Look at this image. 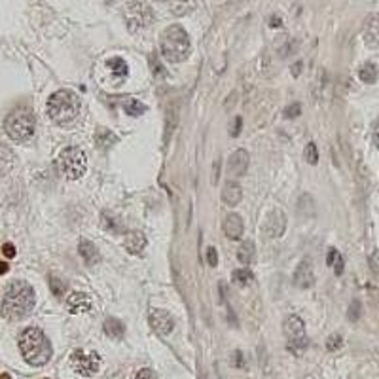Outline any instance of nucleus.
Instances as JSON below:
<instances>
[{"label": "nucleus", "instance_id": "1", "mask_svg": "<svg viewBox=\"0 0 379 379\" xmlns=\"http://www.w3.org/2000/svg\"><path fill=\"white\" fill-rule=\"evenodd\" d=\"M34 290L29 282L13 281L2 300V315L8 320H21L34 309Z\"/></svg>", "mask_w": 379, "mask_h": 379}, {"label": "nucleus", "instance_id": "2", "mask_svg": "<svg viewBox=\"0 0 379 379\" xmlns=\"http://www.w3.org/2000/svg\"><path fill=\"white\" fill-rule=\"evenodd\" d=\"M19 349H21L23 358L31 366H44V364H48L53 355L51 343L46 338V334L34 326L23 330V334L19 336Z\"/></svg>", "mask_w": 379, "mask_h": 379}, {"label": "nucleus", "instance_id": "3", "mask_svg": "<svg viewBox=\"0 0 379 379\" xmlns=\"http://www.w3.org/2000/svg\"><path fill=\"white\" fill-rule=\"evenodd\" d=\"M159 48L163 59L169 63H182L190 55V36L180 25H171L167 27L161 36H159Z\"/></svg>", "mask_w": 379, "mask_h": 379}, {"label": "nucleus", "instance_id": "4", "mask_svg": "<svg viewBox=\"0 0 379 379\" xmlns=\"http://www.w3.org/2000/svg\"><path fill=\"white\" fill-rule=\"evenodd\" d=\"M80 114V97L70 89H59L48 99V116L57 125L72 123Z\"/></svg>", "mask_w": 379, "mask_h": 379}, {"label": "nucleus", "instance_id": "5", "mask_svg": "<svg viewBox=\"0 0 379 379\" xmlns=\"http://www.w3.org/2000/svg\"><path fill=\"white\" fill-rule=\"evenodd\" d=\"M34 129H36V120L33 110L29 108H15L8 114L4 122V131L15 142H27L29 138H33Z\"/></svg>", "mask_w": 379, "mask_h": 379}, {"label": "nucleus", "instance_id": "6", "mask_svg": "<svg viewBox=\"0 0 379 379\" xmlns=\"http://www.w3.org/2000/svg\"><path fill=\"white\" fill-rule=\"evenodd\" d=\"M57 165L63 176H67L69 180H78L82 178L87 171V158L86 152L78 146H69L61 150L59 158H57Z\"/></svg>", "mask_w": 379, "mask_h": 379}, {"label": "nucleus", "instance_id": "7", "mask_svg": "<svg viewBox=\"0 0 379 379\" xmlns=\"http://www.w3.org/2000/svg\"><path fill=\"white\" fill-rule=\"evenodd\" d=\"M152 21H154V12L148 4L140 2V0H131L125 6V23H127L131 33L144 31L152 25Z\"/></svg>", "mask_w": 379, "mask_h": 379}, {"label": "nucleus", "instance_id": "8", "mask_svg": "<svg viewBox=\"0 0 379 379\" xmlns=\"http://www.w3.org/2000/svg\"><path fill=\"white\" fill-rule=\"evenodd\" d=\"M282 330L286 340L290 342V347L296 351H302L307 347V338H306V324L304 320L298 315H288L282 322Z\"/></svg>", "mask_w": 379, "mask_h": 379}, {"label": "nucleus", "instance_id": "9", "mask_svg": "<svg viewBox=\"0 0 379 379\" xmlns=\"http://www.w3.org/2000/svg\"><path fill=\"white\" fill-rule=\"evenodd\" d=\"M70 364L74 372H78L80 376H95L101 370V356L97 353H87V351H74L70 356Z\"/></svg>", "mask_w": 379, "mask_h": 379}, {"label": "nucleus", "instance_id": "10", "mask_svg": "<svg viewBox=\"0 0 379 379\" xmlns=\"http://www.w3.org/2000/svg\"><path fill=\"white\" fill-rule=\"evenodd\" d=\"M148 320H150V326L154 328V332L159 336H169L174 330V320L165 309H150Z\"/></svg>", "mask_w": 379, "mask_h": 379}, {"label": "nucleus", "instance_id": "11", "mask_svg": "<svg viewBox=\"0 0 379 379\" xmlns=\"http://www.w3.org/2000/svg\"><path fill=\"white\" fill-rule=\"evenodd\" d=\"M284 230H286V216H284V212H282L281 208H273L268 214V218H266V224H264L266 237L277 239V237H281L282 233H284Z\"/></svg>", "mask_w": 379, "mask_h": 379}, {"label": "nucleus", "instance_id": "12", "mask_svg": "<svg viewBox=\"0 0 379 379\" xmlns=\"http://www.w3.org/2000/svg\"><path fill=\"white\" fill-rule=\"evenodd\" d=\"M362 38L368 48L379 49V13L368 15L362 27Z\"/></svg>", "mask_w": 379, "mask_h": 379}, {"label": "nucleus", "instance_id": "13", "mask_svg": "<svg viewBox=\"0 0 379 379\" xmlns=\"http://www.w3.org/2000/svg\"><path fill=\"white\" fill-rule=\"evenodd\" d=\"M315 282V273H313V266L309 260H304L300 262V266L296 268V273H294V284L298 288H311Z\"/></svg>", "mask_w": 379, "mask_h": 379}, {"label": "nucleus", "instance_id": "14", "mask_svg": "<svg viewBox=\"0 0 379 379\" xmlns=\"http://www.w3.org/2000/svg\"><path fill=\"white\" fill-rule=\"evenodd\" d=\"M222 230L226 233V237H230L232 241H237L243 237V232H245V224H243V218L239 214H228L224 218V224H222Z\"/></svg>", "mask_w": 379, "mask_h": 379}, {"label": "nucleus", "instance_id": "15", "mask_svg": "<svg viewBox=\"0 0 379 379\" xmlns=\"http://www.w3.org/2000/svg\"><path fill=\"white\" fill-rule=\"evenodd\" d=\"M248 163H250L248 152L246 150H235L230 156L228 167H230V172L235 174V176H245L246 171H248Z\"/></svg>", "mask_w": 379, "mask_h": 379}, {"label": "nucleus", "instance_id": "16", "mask_svg": "<svg viewBox=\"0 0 379 379\" xmlns=\"http://www.w3.org/2000/svg\"><path fill=\"white\" fill-rule=\"evenodd\" d=\"M123 245H125V250H127L129 254L138 256V254H142V252H144L148 241H146V237H144V233L133 230V232H129L127 235H125Z\"/></svg>", "mask_w": 379, "mask_h": 379}, {"label": "nucleus", "instance_id": "17", "mask_svg": "<svg viewBox=\"0 0 379 379\" xmlns=\"http://www.w3.org/2000/svg\"><path fill=\"white\" fill-rule=\"evenodd\" d=\"M67 306H69V311L70 313H86L91 309V298L84 292H74L69 296L67 300Z\"/></svg>", "mask_w": 379, "mask_h": 379}, {"label": "nucleus", "instance_id": "18", "mask_svg": "<svg viewBox=\"0 0 379 379\" xmlns=\"http://www.w3.org/2000/svg\"><path fill=\"white\" fill-rule=\"evenodd\" d=\"M78 250H80V256H82V260L86 262V266H95V264L101 262V254H99L97 246L93 245L91 241L82 239V241H80V245H78Z\"/></svg>", "mask_w": 379, "mask_h": 379}, {"label": "nucleus", "instance_id": "19", "mask_svg": "<svg viewBox=\"0 0 379 379\" xmlns=\"http://www.w3.org/2000/svg\"><path fill=\"white\" fill-rule=\"evenodd\" d=\"M241 199H243V190H241L239 184L228 182L226 186H224V190H222V201H224L226 205L235 207V205L241 203Z\"/></svg>", "mask_w": 379, "mask_h": 379}, {"label": "nucleus", "instance_id": "20", "mask_svg": "<svg viewBox=\"0 0 379 379\" xmlns=\"http://www.w3.org/2000/svg\"><path fill=\"white\" fill-rule=\"evenodd\" d=\"M13 165H15V156H13V152L6 146V144L0 142V176L8 174V172L13 169Z\"/></svg>", "mask_w": 379, "mask_h": 379}, {"label": "nucleus", "instance_id": "21", "mask_svg": "<svg viewBox=\"0 0 379 379\" xmlns=\"http://www.w3.org/2000/svg\"><path fill=\"white\" fill-rule=\"evenodd\" d=\"M256 258V246L252 241H243L239 250H237V260L243 264V266H250Z\"/></svg>", "mask_w": 379, "mask_h": 379}, {"label": "nucleus", "instance_id": "22", "mask_svg": "<svg viewBox=\"0 0 379 379\" xmlns=\"http://www.w3.org/2000/svg\"><path fill=\"white\" fill-rule=\"evenodd\" d=\"M104 332H106V336H110L112 340H122L123 334H125V326H123L122 320L110 317L104 320Z\"/></svg>", "mask_w": 379, "mask_h": 379}, {"label": "nucleus", "instance_id": "23", "mask_svg": "<svg viewBox=\"0 0 379 379\" xmlns=\"http://www.w3.org/2000/svg\"><path fill=\"white\" fill-rule=\"evenodd\" d=\"M106 67H108V70H110L118 80H123V78H127V74H129V67H127V63L123 61L122 57H112L106 61Z\"/></svg>", "mask_w": 379, "mask_h": 379}, {"label": "nucleus", "instance_id": "24", "mask_svg": "<svg viewBox=\"0 0 379 379\" xmlns=\"http://www.w3.org/2000/svg\"><path fill=\"white\" fill-rule=\"evenodd\" d=\"M122 106H123V110H125V114H129V116H133V118L142 116V114L146 112V104H142L140 101H137V99H133V97L125 99V101L122 103Z\"/></svg>", "mask_w": 379, "mask_h": 379}, {"label": "nucleus", "instance_id": "25", "mask_svg": "<svg viewBox=\"0 0 379 379\" xmlns=\"http://www.w3.org/2000/svg\"><path fill=\"white\" fill-rule=\"evenodd\" d=\"M358 78H360L364 84H374V82L378 80V69H376V65H372V63L362 65L360 70H358Z\"/></svg>", "mask_w": 379, "mask_h": 379}, {"label": "nucleus", "instance_id": "26", "mask_svg": "<svg viewBox=\"0 0 379 379\" xmlns=\"http://www.w3.org/2000/svg\"><path fill=\"white\" fill-rule=\"evenodd\" d=\"M95 140H97V144L101 148H108V146H112V142H116L118 138H116V135H112L108 129L101 127V129L97 131V137H95Z\"/></svg>", "mask_w": 379, "mask_h": 379}, {"label": "nucleus", "instance_id": "27", "mask_svg": "<svg viewBox=\"0 0 379 379\" xmlns=\"http://www.w3.org/2000/svg\"><path fill=\"white\" fill-rule=\"evenodd\" d=\"M232 281L237 284V286H246L248 282L252 281V273L248 271L246 268L243 269H235L232 273Z\"/></svg>", "mask_w": 379, "mask_h": 379}, {"label": "nucleus", "instance_id": "28", "mask_svg": "<svg viewBox=\"0 0 379 379\" xmlns=\"http://www.w3.org/2000/svg\"><path fill=\"white\" fill-rule=\"evenodd\" d=\"M172 2V13L174 15H182V13L190 12L194 6V0H171Z\"/></svg>", "mask_w": 379, "mask_h": 379}, {"label": "nucleus", "instance_id": "29", "mask_svg": "<svg viewBox=\"0 0 379 379\" xmlns=\"http://www.w3.org/2000/svg\"><path fill=\"white\" fill-rule=\"evenodd\" d=\"M49 288H51L53 296L61 298L63 294H65V290H67V284H65V281L57 279V277H49Z\"/></svg>", "mask_w": 379, "mask_h": 379}, {"label": "nucleus", "instance_id": "30", "mask_svg": "<svg viewBox=\"0 0 379 379\" xmlns=\"http://www.w3.org/2000/svg\"><path fill=\"white\" fill-rule=\"evenodd\" d=\"M304 156H306L307 163H311V165H315L318 161V150H317V144L315 142H309L304 150Z\"/></svg>", "mask_w": 379, "mask_h": 379}, {"label": "nucleus", "instance_id": "31", "mask_svg": "<svg viewBox=\"0 0 379 379\" xmlns=\"http://www.w3.org/2000/svg\"><path fill=\"white\" fill-rule=\"evenodd\" d=\"M300 114H302V106H300L298 103H294L292 106H288V108L284 110V118L290 120V118H298Z\"/></svg>", "mask_w": 379, "mask_h": 379}, {"label": "nucleus", "instance_id": "32", "mask_svg": "<svg viewBox=\"0 0 379 379\" xmlns=\"http://www.w3.org/2000/svg\"><path fill=\"white\" fill-rule=\"evenodd\" d=\"M207 262H208V266H212V268L218 266V252H216L214 246H208L207 248Z\"/></svg>", "mask_w": 379, "mask_h": 379}, {"label": "nucleus", "instance_id": "33", "mask_svg": "<svg viewBox=\"0 0 379 379\" xmlns=\"http://www.w3.org/2000/svg\"><path fill=\"white\" fill-rule=\"evenodd\" d=\"M135 379H158V378H156V374H154L150 368H142V370L137 372Z\"/></svg>", "mask_w": 379, "mask_h": 379}, {"label": "nucleus", "instance_id": "34", "mask_svg": "<svg viewBox=\"0 0 379 379\" xmlns=\"http://www.w3.org/2000/svg\"><path fill=\"white\" fill-rule=\"evenodd\" d=\"M326 347H328L330 351L340 349V347H342V338H340V336H330V338H328V342H326Z\"/></svg>", "mask_w": 379, "mask_h": 379}, {"label": "nucleus", "instance_id": "35", "mask_svg": "<svg viewBox=\"0 0 379 379\" xmlns=\"http://www.w3.org/2000/svg\"><path fill=\"white\" fill-rule=\"evenodd\" d=\"M358 317H360V304L355 300L349 307V320H356Z\"/></svg>", "mask_w": 379, "mask_h": 379}, {"label": "nucleus", "instance_id": "36", "mask_svg": "<svg viewBox=\"0 0 379 379\" xmlns=\"http://www.w3.org/2000/svg\"><path fill=\"white\" fill-rule=\"evenodd\" d=\"M372 138H374V144L379 148V118L372 125Z\"/></svg>", "mask_w": 379, "mask_h": 379}, {"label": "nucleus", "instance_id": "37", "mask_svg": "<svg viewBox=\"0 0 379 379\" xmlns=\"http://www.w3.org/2000/svg\"><path fill=\"white\" fill-rule=\"evenodd\" d=\"M2 252H4L6 258H13L15 256V246H13L12 243H6V245L2 246Z\"/></svg>", "mask_w": 379, "mask_h": 379}, {"label": "nucleus", "instance_id": "38", "mask_svg": "<svg viewBox=\"0 0 379 379\" xmlns=\"http://www.w3.org/2000/svg\"><path fill=\"white\" fill-rule=\"evenodd\" d=\"M338 258H340V252H338L336 248H330V252H328V256H326V264H328V266H334Z\"/></svg>", "mask_w": 379, "mask_h": 379}, {"label": "nucleus", "instance_id": "39", "mask_svg": "<svg viewBox=\"0 0 379 379\" xmlns=\"http://www.w3.org/2000/svg\"><path fill=\"white\" fill-rule=\"evenodd\" d=\"M334 271H336V275H342L343 273V258L340 254V258L336 260V264H334Z\"/></svg>", "mask_w": 379, "mask_h": 379}, {"label": "nucleus", "instance_id": "40", "mask_svg": "<svg viewBox=\"0 0 379 379\" xmlns=\"http://www.w3.org/2000/svg\"><path fill=\"white\" fill-rule=\"evenodd\" d=\"M239 133H241V118H237V120H235V129H233V137H237Z\"/></svg>", "mask_w": 379, "mask_h": 379}, {"label": "nucleus", "instance_id": "41", "mask_svg": "<svg viewBox=\"0 0 379 379\" xmlns=\"http://www.w3.org/2000/svg\"><path fill=\"white\" fill-rule=\"evenodd\" d=\"M8 269H10V266H8L6 262H0V275H4V273H8Z\"/></svg>", "mask_w": 379, "mask_h": 379}, {"label": "nucleus", "instance_id": "42", "mask_svg": "<svg viewBox=\"0 0 379 379\" xmlns=\"http://www.w3.org/2000/svg\"><path fill=\"white\" fill-rule=\"evenodd\" d=\"M239 364H241V353L237 351V353H235V366H239Z\"/></svg>", "mask_w": 379, "mask_h": 379}, {"label": "nucleus", "instance_id": "43", "mask_svg": "<svg viewBox=\"0 0 379 379\" xmlns=\"http://www.w3.org/2000/svg\"><path fill=\"white\" fill-rule=\"evenodd\" d=\"M0 379H10V376H8V374H2V376H0Z\"/></svg>", "mask_w": 379, "mask_h": 379}, {"label": "nucleus", "instance_id": "44", "mask_svg": "<svg viewBox=\"0 0 379 379\" xmlns=\"http://www.w3.org/2000/svg\"><path fill=\"white\" fill-rule=\"evenodd\" d=\"M156 2H163V0H156Z\"/></svg>", "mask_w": 379, "mask_h": 379}]
</instances>
